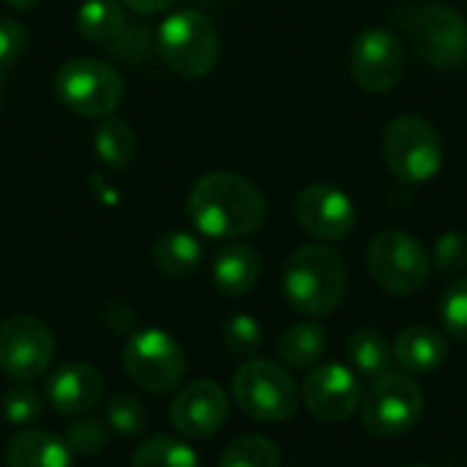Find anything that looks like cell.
<instances>
[{
	"label": "cell",
	"instance_id": "9c48e42d",
	"mask_svg": "<svg viewBox=\"0 0 467 467\" xmlns=\"http://www.w3.org/2000/svg\"><path fill=\"white\" fill-rule=\"evenodd\" d=\"M123 77L104 60L74 57L55 71L57 99L77 115L107 118L123 101Z\"/></svg>",
	"mask_w": 467,
	"mask_h": 467
},
{
	"label": "cell",
	"instance_id": "f1b7e54d",
	"mask_svg": "<svg viewBox=\"0 0 467 467\" xmlns=\"http://www.w3.org/2000/svg\"><path fill=\"white\" fill-rule=\"evenodd\" d=\"M224 345L238 358H254L263 348V326L252 315H235L224 326Z\"/></svg>",
	"mask_w": 467,
	"mask_h": 467
},
{
	"label": "cell",
	"instance_id": "1f68e13d",
	"mask_svg": "<svg viewBox=\"0 0 467 467\" xmlns=\"http://www.w3.org/2000/svg\"><path fill=\"white\" fill-rule=\"evenodd\" d=\"M435 268L446 276L462 274L467 268V235L465 233H446L435 244Z\"/></svg>",
	"mask_w": 467,
	"mask_h": 467
},
{
	"label": "cell",
	"instance_id": "4316f807",
	"mask_svg": "<svg viewBox=\"0 0 467 467\" xmlns=\"http://www.w3.org/2000/svg\"><path fill=\"white\" fill-rule=\"evenodd\" d=\"M3 419L11 427H27L36 424L44 413V397L27 383V380H16V386H11L3 397Z\"/></svg>",
	"mask_w": 467,
	"mask_h": 467
},
{
	"label": "cell",
	"instance_id": "484cf974",
	"mask_svg": "<svg viewBox=\"0 0 467 467\" xmlns=\"http://www.w3.org/2000/svg\"><path fill=\"white\" fill-rule=\"evenodd\" d=\"M222 467H279L282 465V454L276 449L274 441L263 438V435H244L238 441H233L222 457Z\"/></svg>",
	"mask_w": 467,
	"mask_h": 467
},
{
	"label": "cell",
	"instance_id": "d4e9b609",
	"mask_svg": "<svg viewBox=\"0 0 467 467\" xmlns=\"http://www.w3.org/2000/svg\"><path fill=\"white\" fill-rule=\"evenodd\" d=\"M131 465L137 467H194L200 465V457L197 451L172 438V435H153L148 438L145 443L137 446L134 457H131Z\"/></svg>",
	"mask_w": 467,
	"mask_h": 467
},
{
	"label": "cell",
	"instance_id": "8992f818",
	"mask_svg": "<svg viewBox=\"0 0 467 467\" xmlns=\"http://www.w3.org/2000/svg\"><path fill=\"white\" fill-rule=\"evenodd\" d=\"M233 400L249 419L279 424L296 416L301 391L285 364L246 358L233 378Z\"/></svg>",
	"mask_w": 467,
	"mask_h": 467
},
{
	"label": "cell",
	"instance_id": "9a60e30c",
	"mask_svg": "<svg viewBox=\"0 0 467 467\" xmlns=\"http://www.w3.org/2000/svg\"><path fill=\"white\" fill-rule=\"evenodd\" d=\"M227 394L219 383L200 378L183 386L170 405V424L183 438H211L227 421Z\"/></svg>",
	"mask_w": 467,
	"mask_h": 467
},
{
	"label": "cell",
	"instance_id": "f546056e",
	"mask_svg": "<svg viewBox=\"0 0 467 467\" xmlns=\"http://www.w3.org/2000/svg\"><path fill=\"white\" fill-rule=\"evenodd\" d=\"M66 443L74 457H96L107 449L109 432L99 419H79L66 427Z\"/></svg>",
	"mask_w": 467,
	"mask_h": 467
},
{
	"label": "cell",
	"instance_id": "30bf717a",
	"mask_svg": "<svg viewBox=\"0 0 467 467\" xmlns=\"http://www.w3.org/2000/svg\"><path fill=\"white\" fill-rule=\"evenodd\" d=\"M123 372L134 386L150 394H167L186 375V353L181 342L161 328L134 331L123 345Z\"/></svg>",
	"mask_w": 467,
	"mask_h": 467
},
{
	"label": "cell",
	"instance_id": "4fadbf2b",
	"mask_svg": "<svg viewBox=\"0 0 467 467\" xmlns=\"http://www.w3.org/2000/svg\"><path fill=\"white\" fill-rule=\"evenodd\" d=\"M301 402L306 410L328 424L350 419L361 405V383L345 364H320L312 369L301 389Z\"/></svg>",
	"mask_w": 467,
	"mask_h": 467
},
{
	"label": "cell",
	"instance_id": "ffe728a7",
	"mask_svg": "<svg viewBox=\"0 0 467 467\" xmlns=\"http://www.w3.org/2000/svg\"><path fill=\"white\" fill-rule=\"evenodd\" d=\"M202 260L200 241L186 230H170L153 244V263L161 274L172 279H186L197 271Z\"/></svg>",
	"mask_w": 467,
	"mask_h": 467
},
{
	"label": "cell",
	"instance_id": "7a4b0ae2",
	"mask_svg": "<svg viewBox=\"0 0 467 467\" xmlns=\"http://www.w3.org/2000/svg\"><path fill=\"white\" fill-rule=\"evenodd\" d=\"M287 304L309 317H326L339 309L348 293V265L339 252L309 244L296 249L282 274Z\"/></svg>",
	"mask_w": 467,
	"mask_h": 467
},
{
	"label": "cell",
	"instance_id": "7c38bea8",
	"mask_svg": "<svg viewBox=\"0 0 467 467\" xmlns=\"http://www.w3.org/2000/svg\"><path fill=\"white\" fill-rule=\"evenodd\" d=\"M55 358L49 326L33 315H14L0 323V372L11 380L41 378Z\"/></svg>",
	"mask_w": 467,
	"mask_h": 467
},
{
	"label": "cell",
	"instance_id": "6da1fadb",
	"mask_svg": "<svg viewBox=\"0 0 467 467\" xmlns=\"http://www.w3.org/2000/svg\"><path fill=\"white\" fill-rule=\"evenodd\" d=\"M265 197L244 175L216 170L202 175L186 200L192 224L208 238H244L263 227Z\"/></svg>",
	"mask_w": 467,
	"mask_h": 467
},
{
	"label": "cell",
	"instance_id": "83f0119b",
	"mask_svg": "<svg viewBox=\"0 0 467 467\" xmlns=\"http://www.w3.org/2000/svg\"><path fill=\"white\" fill-rule=\"evenodd\" d=\"M107 424L118 435L137 438V435H142L148 430V410L134 394L118 391L107 402Z\"/></svg>",
	"mask_w": 467,
	"mask_h": 467
},
{
	"label": "cell",
	"instance_id": "2e32d148",
	"mask_svg": "<svg viewBox=\"0 0 467 467\" xmlns=\"http://www.w3.org/2000/svg\"><path fill=\"white\" fill-rule=\"evenodd\" d=\"M44 397L60 416H82L104 400V378L85 361H68L49 375Z\"/></svg>",
	"mask_w": 467,
	"mask_h": 467
},
{
	"label": "cell",
	"instance_id": "277c9868",
	"mask_svg": "<svg viewBox=\"0 0 467 467\" xmlns=\"http://www.w3.org/2000/svg\"><path fill=\"white\" fill-rule=\"evenodd\" d=\"M446 159L438 129L421 115H397L383 131V161L389 172L410 186L430 183Z\"/></svg>",
	"mask_w": 467,
	"mask_h": 467
},
{
	"label": "cell",
	"instance_id": "44dd1931",
	"mask_svg": "<svg viewBox=\"0 0 467 467\" xmlns=\"http://www.w3.org/2000/svg\"><path fill=\"white\" fill-rule=\"evenodd\" d=\"M326 345V331L317 323H296L279 337L276 356L287 369H312L323 358Z\"/></svg>",
	"mask_w": 467,
	"mask_h": 467
},
{
	"label": "cell",
	"instance_id": "e575fe53",
	"mask_svg": "<svg viewBox=\"0 0 467 467\" xmlns=\"http://www.w3.org/2000/svg\"><path fill=\"white\" fill-rule=\"evenodd\" d=\"M126 8L137 11V14H159L164 8H170L175 0H120Z\"/></svg>",
	"mask_w": 467,
	"mask_h": 467
},
{
	"label": "cell",
	"instance_id": "ac0fdd59",
	"mask_svg": "<svg viewBox=\"0 0 467 467\" xmlns=\"http://www.w3.org/2000/svg\"><path fill=\"white\" fill-rule=\"evenodd\" d=\"M5 462L11 467H68L74 454L66 438L47 430H22L5 446Z\"/></svg>",
	"mask_w": 467,
	"mask_h": 467
},
{
	"label": "cell",
	"instance_id": "ba28073f",
	"mask_svg": "<svg viewBox=\"0 0 467 467\" xmlns=\"http://www.w3.org/2000/svg\"><path fill=\"white\" fill-rule=\"evenodd\" d=\"M367 268L378 287L391 296H413L430 282L427 249L405 230H380L367 249Z\"/></svg>",
	"mask_w": 467,
	"mask_h": 467
},
{
	"label": "cell",
	"instance_id": "e0dca14e",
	"mask_svg": "<svg viewBox=\"0 0 467 467\" xmlns=\"http://www.w3.org/2000/svg\"><path fill=\"white\" fill-rule=\"evenodd\" d=\"M449 358V342L430 326H408L394 342V361L410 375H430Z\"/></svg>",
	"mask_w": 467,
	"mask_h": 467
},
{
	"label": "cell",
	"instance_id": "52a82bcc",
	"mask_svg": "<svg viewBox=\"0 0 467 467\" xmlns=\"http://www.w3.org/2000/svg\"><path fill=\"white\" fill-rule=\"evenodd\" d=\"M361 424L375 438L408 435L424 416V391L410 372H383L361 397Z\"/></svg>",
	"mask_w": 467,
	"mask_h": 467
},
{
	"label": "cell",
	"instance_id": "d6a6232c",
	"mask_svg": "<svg viewBox=\"0 0 467 467\" xmlns=\"http://www.w3.org/2000/svg\"><path fill=\"white\" fill-rule=\"evenodd\" d=\"M27 30L16 19H0V77L25 55Z\"/></svg>",
	"mask_w": 467,
	"mask_h": 467
},
{
	"label": "cell",
	"instance_id": "5bb4252c",
	"mask_svg": "<svg viewBox=\"0 0 467 467\" xmlns=\"http://www.w3.org/2000/svg\"><path fill=\"white\" fill-rule=\"evenodd\" d=\"M296 219L317 241H342L356 227L353 200L331 183H309L296 200Z\"/></svg>",
	"mask_w": 467,
	"mask_h": 467
},
{
	"label": "cell",
	"instance_id": "7402d4cb",
	"mask_svg": "<svg viewBox=\"0 0 467 467\" xmlns=\"http://www.w3.org/2000/svg\"><path fill=\"white\" fill-rule=\"evenodd\" d=\"M126 5L120 0H85L77 14V30L93 44H112L126 27Z\"/></svg>",
	"mask_w": 467,
	"mask_h": 467
},
{
	"label": "cell",
	"instance_id": "5b68a950",
	"mask_svg": "<svg viewBox=\"0 0 467 467\" xmlns=\"http://www.w3.org/2000/svg\"><path fill=\"white\" fill-rule=\"evenodd\" d=\"M400 25L413 52L435 68H457L467 60V19L446 3L408 5Z\"/></svg>",
	"mask_w": 467,
	"mask_h": 467
},
{
	"label": "cell",
	"instance_id": "d590c367",
	"mask_svg": "<svg viewBox=\"0 0 467 467\" xmlns=\"http://www.w3.org/2000/svg\"><path fill=\"white\" fill-rule=\"evenodd\" d=\"M14 11H30V8H36L38 5V0H5Z\"/></svg>",
	"mask_w": 467,
	"mask_h": 467
},
{
	"label": "cell",
	"instance_id": "603a6c76",
	"mask_svg": "<svg viewBox=\"0 0 467 467\" xmlns=\"http://www.w3.org/2000/svg\"><path fill=\"white\" fill-rule=\"evenodd\" d=\"M348 358L356 375L361 378H378L391 369L394 364V348L389 345L386 334L378 328H358L348 339Z\"/></svg>",
	"mask_w": 467,
	"mask_h": 467
},
{
	"label": "cell",
	"instance_id": "d6986e66",
	"mask_svg": "<svg viewBox=\"0 0 467 467\" xmlns=\"http://www.w3.org/2000/svg\"><path fill=\"white\" fill-rule=\"evenodd\" d=\"M263 271V260L257 254V249L246 246V244H230L224 246L216 260H213V285L219 293L238 298L254 290L257 279Z\"/></svg>",
	"mask_w": 467,
	"mask_h": 467
},
{
	"label": "cell",
	"instance_id": "8fae6325",
	"mask_svg": "<svg viewBox=\"0 0 467 467\" xmlns=\"http://www.w3.org/2000/svg\"><path fill=\"white\" fill-rule=\"evenodd\" d=\"M350 74L369 96L394 90L405 77V47L400 36L389 27L361 30L350 47Z\"/></svg>",
	"mask_w": 467,
	"mask_h": 467
},
{
	"label": "cell",
	"instance_id": "836d02e7",
	"mask_svg": "<svg viewBox=\"0 0 467 467\" xmlns=\"http://www.w3.org/2000/svg\"><path fill=\"white\" fill-rule=\"evenodd\" d=\"M109 47H115V55L123 57V60H129V63L131 60H142L150 52V47H153L150 27H145V25H129L126 22V27L120 30V36Z\"/></svg>",
	"mask_w": 467,
	"mask_h": 467
},
{
	"label": "cell",
	"instance_id": "cb8c5ba5",
	"mask_svg": "<svg viewBox=\"0 0 467 467\" xmlns=\"http://www.w3.org/2000/svg\"><path fill=\"white\" fill-rule=\"evenodd\" d=\"M96 153L104 164L120 170V167H129L134 153H137V137H134V129L120 120V118H112L107 115L101 120V126L96 129Z\"/></svg>",
	"mask_w": 467,
	"mask_h": 467
},
{
	"label": "cell",
	"instance_id": "3957f363",
	"mask_svg": "<svg viewBox=\"0 0 467 467\" xmlns=\"http://www.w3.org/2000/svg\"><path fill=\"white\" fill-rule=\"evenodd\" d=\"M156 52L161 63L186 77L200 79L213 71L222 52V38L216 25L200 11H175L170 14L156 33Z\"/></svg>",
	"mask_w": 467,
	"mask_h": 467
},
{
	"label": "cell",
	"instance_id": "4dcf8cb0",
	"mask_svg": "<svg viewBox=\"0 0 467 467\" xmlns=\"http://www.w3.org/2000/svg\"><path fill=\"white\" fill-rule=\"evenodd\" d=\"M441 320L449 337L467 342V276L449 285L441 298Z\"/></svg>",
	"mask_w": 467,
	"mask_h": 467
}]
</instances>
